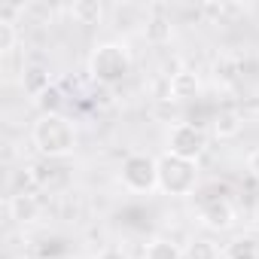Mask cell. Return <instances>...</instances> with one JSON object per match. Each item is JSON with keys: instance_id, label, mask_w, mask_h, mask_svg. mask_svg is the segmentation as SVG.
Instances as JSON below:
<instances>
[{"instance_id": "obj_13", "label": "cell", "mask_w": 259, "mask_h": 259, "mask_svg": "<svg viewBox=\"0 0 259 259\" xmlns=\"http://www.w3.org/2000/svg\"><path fill=\"white\" fill-rule=\"evenodd\" d=\"M223 259H259V238L253 235H238L226 244Z\"/></svg>"}, {"instance_id": "obj_21", "label": "cell", "mask_w": 259, "mask_h": 259, "mask_svg": "<svg viewBox=\"0 0 259 259\" xmlns=\"http://www.w3.org/2000/svg\"><path fill=\"white\" fill-rule=\"evenodd\" d=\"M25 259H46V256H40V253H28Z\"/></svg>"}, {"instance_id": "obj_12", "label": "cell", "mask_w": 259, "mask_h": 259, "mask_svg": "<svg viewBox=\"0 0 259 259\" xmlns=\"http://www.w3.org/2000/svg\"><path fill=\"white\" fill-rule=\"evenodd\" d=\"M67 13H70V19L76 22V25H101V19H104V7L98 4V0H76V4H70L67 7Z\"/></svg>"}, {"instance_id": "obj_14", "label": "cell", "mask_w": 259, "mask_h": 259, "mask_svg": "<svg viewBox=\"0 0 259 259\" xmlns=\"http://www.w3.org/2000/svg\"><path fill=\"white\" fill-rule=\"evenodd\" d=\"M144 259H186V253L171 238H153L144 250Z\"/></svg>"}, {"instance_id": "obj_18", "label": "cell", "mask_w": 259, "mask_h": 259, "mask_svg": "<svg viewBox=\"0 0 259 259\" xmlns=\"http://www.w3.org/2000/svg\"><path fill=\"white\" fill-rule=\"evenodd\" d=\"M19 16H25V4H4L0 7V22L19 25Z\"/></svg>"}, {"instance_id": "obj_9", "label": "cell", "mask_w": 259, "mask_h": 259, "mask_svg": "<svg viewBox=\"0 0 259 259\" xmlns=\"http://www.w3.org/2000/svg\"><path fill=\"white\" fill-rule=\"evenodd\" d=\"M22 89H25V95H31V98L37 101L46 89H52V76H49V70H46L43 64H31V67H25V70H22Z\"/></svg>"}, {"instance_id": "obj_7", "label": "cell", "mask_w": 259, "mask_h": 259, "mask_svg": "<svg viewBox=\"0 0 259 259\" xmlns=\"http://www.w3.org/2000/svg\"><path fill=\"white\" fill-rule=\"evenodd\" d=\"M7 210L19 226H31L43 217V201L34 192H13L10 201H7Z\"/></svg>"}, {"instance_id": "obj_15", "label": "cell", "mask_w": 259, "mask_h": 259, "mask_svg": "<svg viewBox=\"0 0 259 259\" xmlns=\"http://www.w3.org/2000/svg\"><path fill=\"white\" fill-rule=\"evenodd\" d=\"M37 107H40V116H52V113H61V104H64V92L58 89V85H52V89H46L37 101H34Z\"/></svg>"}, {"instance_id": "obj_19", "label": "cell", "mask_w": 259, "mask_h": 259, "mask_svg": "<svg viewBox=\"0 0 259 259\" xmlns=\"http://www.w3.org/2000/svg\"><path fill=\"white\" fill-rule=\"evenodd\" d=\"M95 259H128V253L122 250V247H116V244H110V247H104Z\"/></svg>"}, {"instance_id": "obj_20", "label": "cell", "mask_w": 259, "mask_h": 259, "mask_svg": "<svg viewBox=\"0 0 259 259\" xmlns=\"http://www.w3.org/2000/svg\"><path fill=\"white\" fill-rule=\"evenodd\" d=\"M247 171H250V177H253V180H259V147L247 156Z\"/></svg>"}, {"instance_id": "obj_4", "label": "cell", "mask_w": 259, "mask_h": 259, "mask_svg": "<svg viewBox=\"0 0 259 259\" xmlns=\"http://www.w3.org/2000/svg\"><path fill=\"white\" fill-rule=\"evenodd\" d=\"M119 183L132 195H150L159 189V159L132 153L119 168Z\"/></svg>"}, {"instance_id": "obj_6", "label": "cell", "mask_w": 259, "mask_h": 259, "mask_svg": "<svg viewBox=\"0 0 259 259\" xmlns=\"http://www.w3.org/2000/svg\"><path fill=\"white\" fill-rule=\"evenodd\" d=\"M198 223L210 232H226L235 223V207L229 198H210L198 207Z\"/></svg>"}, {"instance_id": "obj_2", "label": "cell", "mask_w": 259, "mask_h": 259, "mask_svg": "<svg viewBox=\"0 0 259 259\" xmlns=\"http://www.w3.org/2000/svg\"><path fill=\"white\" fill-rule=\"evenodd\" d=\"M89 73L98 85H119L125 82V76L132 73V52L125 43H101L92 49L89 55Z\"/></svg>"}, {"instance_id": "obj_1", "label": "cell", "mask_w": 259, "mask_h": 259, "mask_svg": "<svg viewBox=\"0 0 259 259\" xmlns=\"http://www.w3.org/2000/svg\"><path fill=\"white\" fill-rule=\"evenodd\" d=\"M31 141L37 147L40 156L46 159H67L76 150V122L67 119L64 113H52V116H40L31 128Z\"/></svg>"}, {"instance_id": "obj_17", "label": "cell", "mask_w": 259, "mask_h": 259, "mask_svg": "<svg viewBox=\"0 0 259 259\" xmlns=\"http://www.w3.org/2000/svg\"><path fill=\"white\" fill-rule=\"evenodd\" d=\"M19 46V28L10 25V22H0V55H13Z\"/></svg>"}, {"instance_id": "obj_11", "label": "cell", "mask_w": 259, "mask_h": 259, "mask_svg": "<svg viewBox=\"0 0 259 259\" xmlns=\"http://www.w3.org/2000/svg\"><path fill=\"white\" fill-rule=\"evenodd\" d=\"M210 128H213V135H217L220 141H226V138H235L241 128H244V119H241L238 110H220V113L210 119Z\"/></svg>"}, {"instance_id": "obj_8", "label": "cell", "mask_w": 259, "mask_h": 259, "mask_svg": "<svg viewBox=\"0 0 259 259\" xmlns=\"http://www.w3.org/2000/svg\"><path fill=\"white\" fill-rule=\"evenodd\" d=\"M201 92V79L195 70H177L168 76V98L171 101H192Z\"/></svg>"}, {"instance_id": "obj_16", "label": "cell", "mask_w": 259, "mask_h": 259, "mask_svg": "<svg viewBox=\"0 0 259 259\" xmlns=\"http://www.w3.org/2000/svg\"><path fill=\"white\" fill-rule=\"evenodd\" d=\"M220 247L210 241V238H195L186 250V259H220Z\"/></svg>"}, {"instance_id": "obj_10", "label": "cell", "mask_w": 259, "mask_h": 259, "mask_svg": "<svg viewBox=\"0 0 259 259\" xmlns=\"http://www.w3.org/2000/svg\"><path fill=\"white\" fill-rule=\"evenodd\" d=\"M144 37H147V43H153V46H165V43H171V37H174V25H171V19L153 13V16L147 19V25H144Z\"/></svg>"}, {"instance_id": "obj_3", "label": "cell", "mask_w": 259, "mask_h": 259, "mask_svg": "<svg viewBox=\"0 0 259 259\" xmlns=\"http://www.w3.org/2000/svg\"><path fill=\"white\" fill-rule=\"evenodd\" d=\"M195 189H198V162H186L165 153L159 159V192L171 198H186L195 195Z\"/></svg>"}, {"instance_id": "obj_5", "label": "cell", "mask_w": 259, "mask_h": 259, "mask_svg": "<svg viewBox=\"0 0 259 259\" xmlns=\"http://www.w3.org/2000/svg\"><path fill=\"white\" fill-rule=\"evenodd\" d=\"M165 147L177 159L198 162L204 156V150H207V132L195 122H174L168 128V135H165Z\"/></svg>"}]
</instances>
